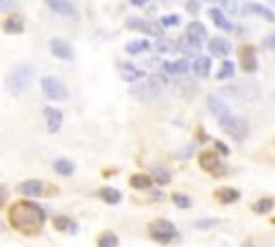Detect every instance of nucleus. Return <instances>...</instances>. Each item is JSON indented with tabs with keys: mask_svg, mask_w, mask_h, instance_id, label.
<instances>
[{
	"mask_svg": "<svg viewBox=\"0 0 275 247\" xmlns=\"http://www.w3.org/2000/svg\"><path fill=\"white\" fill-rule=\"evenodd\" d=\"M9 224L21 234H39L45 224V211L32 200H20L11 206Z\"/></svg>",
	"mask_w": 275,
	"mask_h": 247,
	"instance_id": "obj_1",
	"label": "nucleus"
},
{
	"mask_svg": "<svg viewBox=\"0 0 275 247\" xmlns=\"http://www.w3.org/2000/svg\"><path fill=\"white\" fill-rule=\"evenodd\" d=\"M35 80V67L30 62H20L18 67H13L4 80V86L11 95H21Z\"/></svg>",
	"mask_w": 275,
	"mask_h": 247,
	"instance_id": "obj_2",
	"label": "nucleus"
},
{
	"mask_svg": "<svg viewBox=\"0 0 275 247\" xmlns=\"http://www.w3.org/2000/svg\"><path fill=\"white\" fill-rule=\"evenodd\" d=\"M41 90H43V95L52 101H63L69 97L67 86H64L58 78H54V75H47V78L41 80Z\"/></svg>",
	"mask_w": 275,
	"mask_h": 247,
	"instance_id": "obj_3",
	"label": "nucleus"
},
{
	"mask_svg": "<svg viewBox=\"0 0 275 247\" xmlns=\"http://www.w3.org/2000/svg\"><path fill=\"white\" fill-rule=\"evenodd\" d=\"M148 228H150V236L157 243H170L176 236V226L168 222V219H155V222H150Z\"/></svg>",
	"mask_w": 275,
	"mask_h": 247,
	"instance_id": "obj_4",
	"label": "nucleus"
},
{
	"mask_svg": "<svg viewBox=\"0 0 275 247\" xmlns=\"http://www.w3.org/2000/svg\"><path fill=\"white\" fill-rule=\"evenodd\" d=\"M159 90H161V84H159V80L153 75L150 80L136 82V86H133L129 93H131V97H136V99H140V101H147V99H155V97L159 95Z\"/></svg>",
	"mask_w": 275,
	"mask_h": 247,
	"instance_id": "obj_5",
	"label": "nucleus"
},
{
	"mask_svg": "<svg viewBox=\"0 0 275 247\" xmlns=\"http://www.w3.org/2000/svg\"><path fill=\"white\" fill-rule=\"evenodd\" d=\"M219 125H222V129L226 133H230L234 140H243L247 136V123L243 121V118H236V116H226L224 121H219Z\"/></svg>",
	"mask_w": 275,
	"mask_h": 247,
	"instance_id": "obj_6",
	"label": "nucleus"
},
{
	"mask_svg": "<svg viewBox=\"0 0 275 247\" xmlns=\"http://www.w3.org/2000/svg\"><path fill=\"white\" fill-rule=\"evenodd\" d=\"M200 168L207 170L209 174H215V176L224 174V164L215 150H204V153H200Z\"/></svg>",
	"mask_w": 275,
	"mask_h": 247,
	"instance_id": "obj_7",
	"label": "nucleus"
},
{
	"mask_svg": "<svg viewBox=\"0 0 275 247\" xmlns=\"http://www.w3.org/2000/svg\"><path fill=\"white\" fill-rule=\"evenodd\" d=\"M127 28L147 32V35H150V37H161V32H164V26L161 24H150V21L140 20V18H129L127 20Z\"/></svg>",
	"mask_w": 275,
	"mask_h": 247,
	"instance_id": "obj_8",
	"label": "nucleus"
},
{
	"mask_svg": "<svg viewBox=\"0 0 275 247\" xmlns=\"http://www.w3.org/2000/svg\"><path fill=\"white\" fill-rule=\"evenodd\" d=\"M47 9L52 11V13H58L63 15V18H78V11H75L73 2H69V0H45Z\"/></svg>",
	"mask_w": 275,
	"mask_h": 247,
	"instance_id": "obj_9",
	"label": "nucleus"
},
{
	"mask_svg": "<svg viewBox=\"0 0 275 247\" xmlns=\"http://www.w3.org/2000/svg\"><path fill=\"white\" fill-rule=\"evenodd\" d=\"M241 56V67H243L245 73H254L258 69V58H256V50L252 45H241L239 50Z\"/></svg>",
	"mask_w": 275,
	"mask_h": 247,
	"instance_id": "obj_10",
	"label": "nucleus"
},
{
	"mask_svg": "<svg viewBox=\"0 0 275 247\" xmlns=\"http://www.w3.org/2000/svg\"><path fill=\"white\" fill-rule=\"evenodd\" d=\"M243 13L245 15H258V18H262V20L275 24V13L269 7H265V4H260V2H247L245 9H243Z\"/></svg>",
	"mask_w": 275,
	"mask_h": 247,
	"instance_id": "obj_11",
	"label": "nucleus"
},
{
	"mask_svg": "<svg viewBox=\"0 0 275 247\" xmlns=\"http://www.w3.org/2000/svg\"><path fill=\"white\" fill-rule=\"evenodd\" d=\"M50 50L56 58H61V61H73V47L69 45L67 41L63 39H52L50 41Z\"/></svg>",
	"mask_w": 275,
	"mask_h": 247,
	"instance_id": "obj_12",
	"label": "nucleus"
},
{
	"mask_svg": "<svg viewBox=\"0 0 275 247\" xmlns=\"http://www.w3.org/2000/svg\"><path fill=\"white\" fill-rule=\"evenodd\" d=\"M116 67H118V71H121V78L125 80V82L136 84V82H140V80L144 78V71H142V69L133 67V64H129V62H118Z\"/></svg>",
	"mask_w": 275,
	"mask_h": 247,
	"instance_id": "obj_13",
	"label": "nucleus"
},
{
	"mask_svg": "<svg viewBox=\"0 0 275 247\" xmlns=\"http://www.w3.org/2000/svg\"><path fill=\"white\" fill-rule=\"evenodd\" d=\"M43 189H45V185H43L41 181H37V179L24 181V183H20V187H18V191L21 193V196H28V198L43 196Z\"/></svg>",
	"mask_w": 275,
	"mask_h": 247,
	"instance_id": "obj_14",
	"label": "nucleus"
},
{
	"mask_svg": "<svg viewBox=\"0 0 275 247\" xmlns=\"http://www.w3.org/2000/svg\"><path fill=\"white\" fill-rule=\"evenodd\" d=\"M207 103H209V110H211V114H213L215 118H217V121H224L226 116H230L228 105H226V103H224L222 99H219L217 95H211V97H209V101H207Z\"/></svg>",
	"mask_w": 275,
	"mask_h": 247,
	"instance_id": "obj_15",
	"label": "nucleus"
},
{
	"mask_svg": "<svg viewBox=\"0 0 275 247\" xmlns=\"http://www.w3.org/2000/svg\"><path fill=\"white\" fill-rule=\"evenodd\" d=\"M230 43L224 39V37H215V39L209 41V52L213 54V56H217V58H226L230 54Z\"/></svg>",
	"mask_w": 275,
	"mask_h": 247,
	"instance_id": "obj_16",
	"label": "nucleus"
},
{
	"mask_svg": "<svg viewBox=\"0 0 275 247\" xmlns=\"http://www.w3.org/2000/svg\"><path fill=\"white\" fill-rule=\"evenodd\" d=\"M45 121H47V131L56 133L63 125V112L58 107H45Z\"/></svg>",
	"mask_w": 275,
	"mask_h": 247,
	"instance_id": "obj_17",
	"label": "nucleus"
},
{
	"mask_svg": "<svg viewBox=\"0 0 275 247\" xmlns=\"http://www.w3.org/2000/svg\"><path fill=\"white\" fill-rule=\"evenodd\" d=\"M215 198L222 204H233L241 198V191L234 189V187H219V189L215 191Z\"/></svg>",
	"mask_w": 275,
	"mask_h": 247,
	"instance_id": "obj_18",
	"label": "nucleus"
},
{
	"mask_svg": "<svg viewBox=\"0 0 275 247\" xmlns=\"http://www.w3.org/2000/svg\"><path fill=\"white\" fill-rule=\"evenodd\" d=\"M2 30L7 35H21L24 32V20L18 18V15H11V18L2 21Z\"/></svg>",
	"mask_w": 275,
	"mask_h": 247,
	"instance_id": "obj_19",
	"label": "nucleus"
},
{
	"mask_svg": "<svg viewBox=\"0 0 275 247\" xmlns=\"http://www.w3.org/2000/svg\"><path fill=\"white\" fill-rule=\"evenodd\" d=\"M164 71L168 75H185L190 71V61L187 58H181L176 62H164Z\"/></svg>",
	"mask_w": 275,
	"mask_h": 247,
	"instance_id": "obj_20",
	"label": "nucleus"
},
{
	"mask_svg": "<svg viewBox=\"0 0 275 247\" xmlns=\"http://www.w3.org/2000/svg\"><path fill=\"white\" fill-rule=\"evenodd\" d=\"M209 15H211V20L215 21V26H217V28H222L226 32H233L234 30V24L228 18H226V15L219 9H211V11H209Z\"/></svg>",
	"mask_w": 275,
	"mask_h": 247,
	"instance_id": "obj_21",
	"label": "nucleus"
},
{
	"mask_svg": "<svg viewBox=\"0 0 275 247\" xmlns=\"http://www.w3.org/2000/svg\"><path fill=\"white\" fill-rule=\"evenodd\" d=\"M193 73L198 75V78H207V75H211V58L209 56H198L196 61L191 64Z\"/></svg>",
	"mask_w": 275,
	"mask_h": 247,
	"instance_id": "obj_22",
	"label": "nucleus"
},
{
	"mask_svg": "<svg viewBox=\"0 0 275 247\" xmlns=\"http://www.w3.org/2000/svg\"><path fill=\"white\" fill-rule=\"evenodd\" d=\"M176 47H179L183 54H198V50H200V41H196V39H191L190 35H185L183 39H179Z\"/></svg>",
	"mask_w": 275,
	"mask_h": 247,
	"instance_id": "obj_23",
	"label": "nucleus"
},
{
	"mask_svg": "<svg viewBox=\"0 0 275 247\" xmlns=\"http://www.w3.org/2000/svg\"><path fill=\"white\" fill-rule=\"evenodd\" d=\"M185 35H190L191 39H196V41H207V28L200 24V21H190L187 24V32Z\"/></svg>",
	"mask_w": 275,
	"mask_h": 247,
	"instance_id": "obj_24",
	"label": "nucleus"
},
{
	"mask_svg": "<svg viewBox=\"0 0 275 247\" xmlns=\"http://www.w3.org/2000/svg\"><path fill=\"white\" fill-rule=\"evenodd\" d=\"M99 196H101V200L107 202V204H118L123 200V193L114 189V187H104V189L99 191Z\"/></svg>",
	"mask_w": 275,
	"mask_h": 247,
	"instance_id": "obj_25",
	"label": "nucleus"
},
{
	"mask_svg": "<svg viewBox=\"0 0 275 247\" xmlns=\"http://www.w3.org/2000/svg\"><path fill=\"white\" fill-rule=\"evenodd\" d=\"M52 224H54V228L61 230V232H75V224L69 217H64V215H56V217L52 219Z\"/></svg>",
	"mask_w": 275,
	"mask_h": 247,
	"instance_id": "obj_26",
	"label": "nucleus"
},
{
	"mask_svg": "<svg viewBox=\"0 0 275 247\" xmlns=\"http://www.w3.org/2000/svg\"><path fill=\"white\" fill-rule=\"evenodd\" d=\"M129 185H131L133 189H148V187L153 185V179H150L148 174H133L131 179H129Z\"/></svg>",
	"mask_w": 275,
	"mask_h": 247,
	"instance_id": "obj_27",
	"label": "nucleus"
},
{
	"mask_svg": "<svg viewBox=\"0 0 275 247\" xmlns=\"http://www.w3.org/2000/svg\"><path fill=\"white\" fill-rule=\"evenodd\" d=\"M54 170L61 176H71L75 172V165H73V161H69V159H56L54 161Z\"/></svg>",
	"mask_w": 275,
	"mask_h": 247,
	"instance_id": "obj_28",
	"label": "nucleus"
},
{
	"mask_svg": "<svg viewBox=\"0 0 275 247\" xmlns=\"http://www.w3.org/2000/svg\"><path fill=\"white\" fill-rule=\"evenodd\" d=\"M273 204H275L273 198H260V200L254 204V213H256V215H267V213H271Z\"/></svg>",
	"mask_w": 275,
	"mask_h": 247,
	"instance_id": "obj_29",
	"label": "nucleus"
},
{
	"mask_svg": "<svg viewBox=\"0 0 275 247\" xmlns=\"http://www.w3.org/2000/svg\"><path fill=\"white\" fill-rule=\"evenodd\" d=\"M150 47V41L147 39H138V41H131V43H127V54H140V52H147Z\"/></svg>",
	"mask_w": 275,
	"mask_h": 247,
	"instance_id": "obj_30",
	"label": "nucleus"
},
{
	"mask_svg": "<svg viewBox=\"0 0 275 247\" xmlns=\"http://www.w3.org/2000/svg\"><path fill=\"white\" fill-rule=\"evenodd\" d=\"M150 172H153V179L157 181V183H161V185H166V183H170L172 179H170V172L164 168V165H153L150 168Z\"/></svg>",
	"mask_w": 275,
	"mask_h": 247,
	"instance_id": "obj_31",
	"label": "nucleus"
},
{
	"mask_svg": "<svg viewBox=\"0 0 275 247\" xmlns=\"http://www.w3.org/2000/svg\"><path fill=\"white\" fill-rule=\"evenodd\" d=\"M234 78V64L230 61H224L217 71V80H233Z\"/></svg>",
	"mask_w": 275,
	"mask_h": 247,
	"instance_id": "obj_32",
	"label": "nucleus"
},
{
	"mask_svg": "<svg viewBox=\"0 0 275 247\" xmlns=\"http://www.w3.org/2000/svg\"><path fill=\"white\" fill-rule=\"evenodd\" d=\"M97 245L99 247H116L118 245V236L114 232H104L97 239Z\"/></svg>",
	"mask_w": 275,
	"mask_h": 247,
	"instance_id": "obj_33",
	"label": "nucleus"
},
{
	"mask_svg": "<svg viewBox=\"0 0 275 247\" xmlns=\"http://www.w3.org/2000/svg\"><path fill=\"white\" fill-rule=\"evenodd\" d=\"M174 43H172L170 39H161V37H157V41H155V52L159 54H166V52H172L174 50Z\"/></svg>",
	"mask_w": 275,
	"mask_h": 247,
	"instance_id": "obj_34",
	"label": "nucleus"
},
{
	"mask_svg": "<svg viewBox=\"0 0 275 247\" xmlns=\"http://www.w3.org/2000/svg\"><path fill=\"white\" fill-rule=\"evenodd\" d=\"M172 202H174L179 208H190L191 206L190 196H185V193H172Z\"/></svg>",
	"mask_w": 275,
	"mask_h": 247,
	"instance_id": "obj_35",
	"label": "nucleus"
},
{
	"mask_svg": "<svg viewBox=\"0 0 275 247\" xmlns=\"http://www.w3.org/2000/svg\"><path fill=\"white\" fill-rule=\"evenodd\" d=\"M159 24L164 26V28H174V26L181 24V18L179 15H164V18L159 20Z\"/></svg>",
	"mask_w": 275,
	"mask_h": 247,
	"instance_id": "obj_36",
	"label": "nucleus"
},
{
	"mask_svg": "<svg viewBox=\"0 0 275 247\" xmlns=\"http://www.w3.org/2000/svg\"><path fill=\"white\" fill-rule=\"evenodd\" d=\"M20 2L18 0H0V11H18Z\"/></svg>",
	"mask_w": 275,
	"mask_h": 247,
	"instance_id": "obj_37",
	"label": "nucleus"
},
{
	"mask_svg": "<svg viewBox=\"0 0 275 247\" xmlns=\"http://www.w3.org/2000/svg\"><path fill=\"white\" fill-rule=\"evenodd\" d=\"M198 230H204V228H213V226H217V222L215 219H204V222H196L193 224Z\"/></svg>",
	"mask_w": 275,
	"mask_h": 247,
	"instance_id": "obj_38",
	"label": "nucleus"
},
{
	"mask_svg": "<svg viewBox=\"0 0 275 247\" xmlns=\"http://www.w3.org/2000/svg\"><path fill=\"white\" fill-rule=\"evenodd\" d=\"M262 43H265L267 50L275 52V32H273V35H269V37H265V41H262Z\"/></svg>",
	"mask_w": 275,
	"mask_h": 247,
	"instance_id": "obj_39",
	"label": "nucleus"
},
{
	"mask_svg": "<svg viewBox=\"0 0 275 247\" xmlns=\"http://www.w3.org/2000/svg\"><path fill=\"white\" fill-rule=\"evenodd\" d=\"M187 11H190V13H198V11H200V4H198L196 0H190V2H187Z\"/></svg>",
	"mask_w": 275,
	"mask_h": 247,
	"instance_id": "obj_40",
	"label": "nucleus"
},
{
	"mask_svg": "<svg viewBox=\"0 0 275 247\" xmlns=\"http://www.w3.org/2000/svg\"><path fill=\"white\" fill-rule=\"evenodd\" d=\"M215 148H217V150H219V153H222V155H228V153H230V148L226 146L224 142H219V140H217V142H215Z\"/></svg>",
	"mask_w": 275,
	"mask_h": 247,
	"instance_id": "obj_41",
	"label": "nucleus"
},
{
	"mask_svg": "<svg viewBox=\"0 0 275 247\" xmlns=\"http://www.w3.org/2000/svg\"><path fill=\"white\" fill-rule=\"evenodd\" d=\"M7 198H9V193H7V187H4V185H0V206H2V204L7 202Z\"/></svg>",
	"mask_w": 275,
	"mask_h": 247,
	"instance_id": "obj_42",
	"label": "nucleus"
},
{
	"mask_svg": "<svg viewBox=\"0 0 275 247\" xmlns=\"http://www.w3.org/2000/svg\"><path fill=\"white\" fill-rule=\"evenodd\" d=\"M129 2H131L133 7H147L148 0H129Z\"/></svg>",
	"mask_w": 275,
	"mask_h": 247,
	"instance_id": "obj_43",
	"label": "nucleus"
},
{
	"mask_svg": "<svg viewBox=\"0 0 275 247\" xmlns=\"http://www.w3.org/2000/svg\"><path fill=\"white\" fill-rule=\"evenodd\" d=\"M209 2H224V0H209Z\"/></svg>",
	"mask_w": 275,
	"mask_h": 247,
	"instance_id": "obj_44",
	"label": "nucleus"
}]
</instances>
